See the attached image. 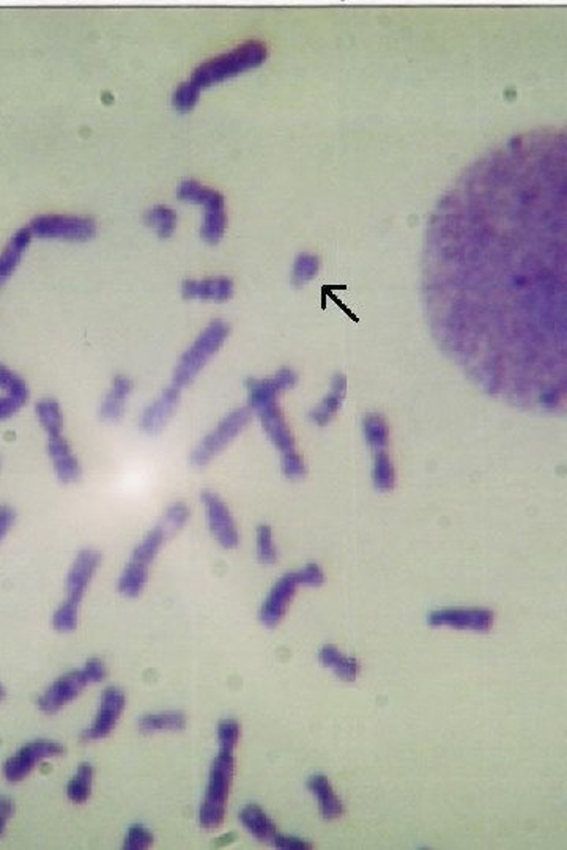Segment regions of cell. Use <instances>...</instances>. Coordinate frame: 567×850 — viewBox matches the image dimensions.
I'll return each mask as SVG.
<instances>
[{
	"instance_id": "obj_1",
	"label": "cell",
	"mask_w": 567,
	"mask_h": 850,
	"mask_svg": "<svg viewBox=\"0 0 567 850\" xmlns=\"http://www.w3.org/2000/svg\"><path fill=\"white\" fill-rule=\"evenodd\" d=\"M566 133L534 130L473 161L427 222L435 339L487 388L564 380Z\"/></svg>"
},
{
	"instance_id": "obj_2",
	"label": "cell",
	"mask_w": 567,
	"mask_h": 850,
	"mask_svg": "<svg viewBox=\"0 0 567 850\" xmlns=\"http://www.w3.org/2000/svg\"><path fill=\"white\" fill-rule=\"evenodd\" d=\"M268 49L262 41H246L243 45L233 48L232 51L210 58L200 63L194 69L191 82L198 85L202 90L205 87L219 84L222 80H230L239 74L261 67L267 60Z\"/></svg>"
},
{
	"instance_id": "obj_3",
	"label": "cell",
	"mask_w": 567,
	"mask_h": 850,
	"mask_svg": "<svg viewBox=\"0 0 567 850\" xmlns=\"http://www.w3.org/2000/svg\"><path fill=\"white\" fill-rule=\"evenodd\" d=\"M235 756L233 749H219V753L213 760L210 780L205 792V799L200 806V825L207 830H215L221 825L226 817L229 789L232 784Z\"/></svg>"
},
{
	"instance_id": "obj_4",
	"label": "cell",
	"mask_w": 567,
	"mask_h": 850,
	"mask_svg": "<svg viewBox=\"0 0 567 850\" xmlns=\"http://www.w3.org/2000/svg\"><path fill=\"white\" fill-rule=\"evenodd\" d=\"M227 337L229 324L222 320H213L180 357V363L177 364L174 372V386L182 389L185 386L191 385L198 372L205 367V364L224 345Z\"/></svg>"
},
{
	"instance_id": "obj_5",
	"label": "cell",
	"mask_w": 567,
	"mask_h": 850,
	"mask_svg": "<svg viewBox=\"0 0 567 850\" xmlns=\"http://www.w3.org/2000/svg\"><path fill=\"white\" fill-rule=\"evenodd\" d=\"M185 202L204 205L205 215L200 235L209 244L221 241L227 227L226 198L215 189L204 186L196 180H185L177 191Z\"/></svg>"
},
{
	"instance_id": "obj_6",
	"label": "cell",
	"mask_w": 567,
	"mask_h": 850,
	"mask_svg": "<svg viewBox=\"0 0 567 850\" xmlns=\"http://www.w3.org/2000/svg\"><path fill=\"white\" fill-rule=\"evenodd\" d=\"M250 420V409H233L232 413L226 416L215 430H211L200 441L198 448L194 449V452L191 453V463L196 466H205L210 463L211 459H215L218 453H221L235 440V437L244 430Z\"/></svg>"
},
{
	"instance_id": "obj_7",
	"label": "cell",
	"mask_w": 567,
	"mask_h": 850,
	"mask_svg": "<svg viewBox=\"0 0 567 850\" xmlns=\"http://www.w3.org/2000/svg\"><path fill=\"white\" fill-rule=\"evenodd\" d=\"M28 228L34 237L70 241H85L97 233V224L93 219L74 215L37 216Z\"/></svg>"
},
{
	"instance_id": "obj_8",
	"label": "cell",
	"mask_w": 567,
	"mask_h": 850,
	"mask_svg": "<svg viewBox=\"0 0 567 850\" xmlns=\"http://www.w3.org/2000/svg\"><path fill=\"white\" fill-rule=\"evenodd\" d=\"M62 754H65V749L60 743L51 742V740H37V742L27 743L15 756L6 760L4 765V775H5L6 781H23L38 762L62 756Z\"/></svg>"
},
{
	"instance_id": "obj_9",
	"label": "cell",
	"mask_w": 567,
	"mask_h": 850,
	"mask_svg": "<svg viewBox=\"0 0 567 850\" xmlns=\"http://www.w3.org/2000/svg\"><path fill=\"white\" fill-rule=\"evenodd\" d=\"M432 627L487 632L494 625V612L486 608H444L429 614Z\"/></svg>"
},
{
	"instance_id": "obj_10",
	"label": "cell",
	"mask_w": 567,
	"mask_h": 850,
	"mask_svg": "<svg viewBox=\"0 0 567 850\" xmlns=\"http://www.w3.org/2000/svg\"><path fill=\"white\" fill-rule=\"evenodd\" d=\"M125 706V693L122 692L120 688H113V686L106 688L102 693L97 717H95L91 728H87L82 732V740L89 742V740H100V738L108 737L117 725Z\"/></svg>"
},
{
	"instance_id": "obj_11",
	"label": "cell",
	"mask_w": 567,
	"mask_h": 850,
	"mask_svg": "<svg viewBox=\"0 0 567 850\" xmlns=\"http://www.w3.org/2000/svg\"><path fill=\"white\" fill-rule=\"evenodd\" d=\"M202 503L207 509L209 526L216 540L224 548H229V550L235 548L240 542L239 529L230 515V510L227 509V505H224V501L213 492H204Z\"/></svg>"
},
{
	"instance_id": "obj_12",
	"label": "cell",
	"mask_w": 567,
	"mask_h": 850,
	"mask_svg": "<svg viewBox=\"0 0 567 850\" xmlns=\"http://www.w3.org/2000/svg\"><path fill=\"white\" fill-rule=\"evenodd\" d=\"M89 684L85 677L84 671H71L63 675L62 677L52 684L40 697H38V707L46 714H54L60 710L63 706L71 703L73 699L80 696V693L84 690V686Z\"/></svg>"
},
{
	"instance_id": "obj_13",
	"label": "cell",
	"mask_w": 567,
	"mask_h": 850,
	"mask_svg": "<svg viewBox=\"0 0 567 850\" xmlns=\"http://www.w3.org/2000/svg\"><path fill=\"white\" fill-rule=\"evenodd\" d=\"M300 584V575H298V572L284 575L283 579H279L278 583L273 586V590H270V594H268L267 599L263 601V605H262V622L268 625V627L278 625V623L283 621L284 616H285L290 601L294 599L296 588H298Z\"/></svg>"
},
{
	"instance_id": "obj_14",
	"label": "cell",
	"mask_w": 567,
	"mask_h": 850,
	"mask_svg": "<svg viewBox=\"0 0 567 850\" xmlns=\"http://www.w3.org/2000/svg\"><path fill=\"white\" fill-rule=\"evenodd\" d=\"M102 561V556L95 550L80 551L67 579V590H69V599L67 601L80 607V600L84 597L85 590L89 588L93 575L97 572L98 566Z\"/></svg>"
},
{
	"instance_id": "obj_15",
	"label": "cell",
	"mask_w": 567,
	"mask_h": 850,
	"mask_svg": "<svg viewBox=\"0 0 567 850\" xmlns=\"http://www.w3.org/2000/svg\"><path fill=\"white\" fill-rule=\"evenodd\" d=\"M255 414L261 418L263 430L267 431L268 438L281 452L295 451V438L287 425V420L281 413L276 402H268L254 409Z\"/></svg>"
},
{
	"instance_id": "obj_16",
	"label": "cell",
	"mask_w": 567,
	"mask_h": 850,
	"mask_svg": "<svg viewBox=\"0 0 567 850\" xmlns=\"http://www.w3.org/2000/svg\"><path fill=\"white\" fill-rule=\"evenodd\" d=\"M180 391H182L180 388L172 385L154 403H150L147 409H144L141 422H139L142 430L147 431V433H158L159 430L165 429L170 416L174 414L177 407H178Z\"/></svg>"
},
{
	"instance_id": "obj_17",
	"label": "cell",
	"mask_w": 567,
	"mask_h": 850,
	"mask_svg": "<svg viewBox=\"0 0 567 850\" xmlns=\"http://www.w3.org/2000/svg\"><path fill=\"white\" fill-rule=\"evenodd\" d=\"M182 295L185 300L213 301L224 303L233 295V282L229 278L202 279V281H185L182 285Z\"/></svg>"
},
{
	"instance_id": "obj_18",
	"label": "cell",
	"mask_w": 567,
	"mask_h": 850,
	"mask_svg": "<svg viewBox=\"0 0 567 850\" xmlns=\"http://www.w3.org/2000/svg\"><path fill=\"white\" fill-rule=\"evenodd\" d=\"M48 452H49V457H51L52 465H54V470H56L57 477H59L60 481L65 482V483H70V482L78 481V479H80V462L74 457V453L71 452V448H70L69 441H67L62 435L49 437Z\"/></svg>"
},
{
	"instance_id": "obj_19",
	"label": "cell",
	"mask_w": 567,
	"mask_h": 850,
	"mask_svg": "<svg viewBox=\"0 0 567 850\" xmlns=\"http://www.w3.org/2000/svg\"><path fill=\"white\" fill-rule=\"evenodd\" d=\"M131 391H133V383L130 378L123 375H117L113 378L111 391L108 392V396L104 397L102 407H100V411H98L100 418L106 422L122 420V416L125 414L126 400Z\"/></svg>"
},
{
	"instance_id": "obj_20",
	"label": "cell",
	"mask_w": 567,
	"mask_h": 850,
	"mask_svg": "<svg viewBox=\"0 0 567 850\" xmlns=\"http://www.w3.org/2000/svg\"><path fill=\"white\" fill-rule=\"evenodd\" d=\"M32 232L30 228H19L15 235H13L12 239L8 241V244L5 246V250L0 252V287L6 282V279L12 276L15 270H16L19 261L23 259L24 252L28 248V244L32 241Z\"/></svg>"
},
{
	"instance_id": "obj_21",
	"label": "cell",
	"mask_w": 567,
	"mask_h": 850,
	"mask_svg": "<svg viewBox=\"0 0 567 850\" xmlns=\"http://www.w3.org/2000/svg\"><path fill=\"white\" fill-rule=\"evenodd\" d=\"M346 377L342 374L335 375L333 383H331V392H329L328 396L325 397L317 409H312L311 414H309L312 422L317 425L328 424L329 420L335 418L340 407H342V402H344V398H346Z\"/></svg>"
},
{
	"instance_id": "obj_22",
	"label": "cell",
	"mask_w": 567,
	"mask_h": 850,
	"mask_svg": "<svg viewBox=\"0 0 567 850\" xmlns=\"http://www.w3.org/2000/svg\"><path fill=\"white\" fill-rule=\"evenodd\" d=\"M307 788L317 797L318 808L325 819H337L344 813V806L339 797L333 791L331 782L324 775H314L307 781Z\"/></svg>"
},
{
	"instance_id": "obj_23",
	"label": "cell",
	"mask_w": 567,
	"mask_h": 850,
	"mask_svg": "<svg viewBox=\"0 0 567 850\" xmlns=\"http://www.w3.org/2000/svg\"><path fill=\"white\" fill-rule=\"evenodd\" d=\"M240 821L252 836L261 841H272L274 834H278L274 822L265 814L261 806H244L240 813Z\"/></svg>"
},
{
	"instance_id": "obj_24",
	"label": "cell",
	"mask_w": 567,
	"mask_h": 850,
	"mask_svg": "<svg viewBox=\"0 0 567 850\" xmlns=\"http://www.w3.org/2000/svg\"><path fill=\"white\" fill-rule=\"evenodd\" d=\"M187 726V717L178 710H166L147 714L139 720V728L144 732L182 731Z\"/></svg>"
},
{
	"instance_id": "obj_25",
	"label": "cell",
	"mask_w": 567,
	"mask_h": 850,
	"mask_svg": "<svg viewBox=\"0 0 567 850\" xmlns=\"http://www.w3.org/2000/svg\"><path fill=\"white\" fill-rule=\"evenodd\" d=\"M166 538H167V534L165 533V529L161 526L155 527L154 531H150L141 544L137 545L136 550L133 551L131 562L150 567L161 550V547L165 545Z\"/></svg>"
},
{
	"instance_id": "obj_26",
	"label": "cell",
	"mask_w": 567,
	"mask_h": 850,
	"mask_svg": "<svg viewBox=\"0 0 567 850\" xmlns=\"http://www.w3.org/2000/svg\"><path fill=\"white\" fill-rule=\"evenodd\" d=\"M37 416L43 429L48 431V437L62 435L63 414L60 405L54 398H43L35 407Z\"/></svg>"
},
{
	"instance_id": "obj_27",
	"label": "cell",
	"mask_w": 567,
	"mask_h": 850,
	"mask_svg": "<svg viewBox=\"0 0 567 850\" xmlns=\"http://www.w3.org/2000/svg\"><path fill=\"white\" fill-rule=\"evenodd\" d=\"M364 438L375 452L386 451L390 444V427L380 414H369L363 422Z\"/></svg>"
},
{
	"instance_id": "obj_28",
	"label": "cell",
	"mask_w": 567,
	"mask_h": 850,
	"mask_svg": "<svg viewBox=\"0 0 567 850\" xmlns=\"http://www.w3.org/2000/svg\"><path fill=\"white\" fill-rule=\"evenodd\" d=\"M148 579V567L131 562L125 567L119 579V590L126 597H137L141 594Z\"/></svg>"
},
{
	"instance_id": "obj_29",
	"label": "cell",
	"mask_w": 567,
	"mask_h": 850,
	"mask_svg": "<svg viewBox=\"0 0 567 850\" xmlns=\"http://www.w3.org/2000/svg\"><path fill=\"white\" fill-rule=\"evenodd\" d=\"M91 781H93V767L91 764H80L73 780L69 782L67 793L73 803H84L91 797Z\"/></svg>"
},
{
	"instance_id": "obj_30",
	"label": "cell",
	"mask_w": 567,
	"mask_h": 850,
	"mask_svg": "<svg viewBox=\"0 0 567 850\" xmlns=\"http://www.w3.org/2000/svg\"><path fill=\"white\" fill-rule=\"evenodd\" d=\"M145 222H147L148 226L154 227L156 233H158L159 239H169L177 227L176 211L169 208V207H165V205H158V207H154L152 210L147 211Z\"/></svg>"
},
{
	"instance_id": "obj_31",
	"label": "cell",
	"mask_w": 567,
	"mask_h": 850,
	"mask_svg": "<svg viewBox=\"0 0 567 850\" xmlns=\"http://www.w3.org/2000/svg\"><path fill=\"white\" fill-rule=\"evenodd\" d=\"M318 270H320V260H318L317 255L303 252V254L296 257L295 263H294L292 281H294L296 287H301V285H305V283L316 278Z\"/></svg>"
},
{
	"instance_id": "obj_32",
	"label": "cell",
	"mask_w": 567,
	"mask_h": 850,
	"mask_svg": "<svg viewBox=\"0 0 567 850\" xmlns=\"http://www.w3.org/2000/svg\"><path fill=\"white\" fill-rule=\"evenodd\" d=\"M0 389L5 392V396L16 397L24 403H27L28 396H30L27 383L4 364H0Z\"/></svg>"
},
{
	"instance_id": "obj_33",
	"label": "cell",
	"mask_w": 567,
	"mask_h": 850,
	"mask_svg": "<svg viewBox=\"0 0 567 850\" xmlns=\"http://www.w3.org/2000/svg\"><path fill=\"white\" fill-rule=\"evenodd\" d=\"M374 482L380 492H390L394 487V466L386 451L375 452Z\"/></svg>"
},
{
	"instance_id": "obj_34",
	"label": "cell",
	"mask_w": 567,
	"mask_h": 850,
	"mask_svg": "<svg viewBox=\"0 0 567 850\" xmlns=\"http://www.w3.org/2000/svg\"><path fill=\"white\" fill-rule=\"evenodd\" d=\"M200 89L198 85L193 84L191 80H187L180 84V87L174 91L172 95V104L174 108L178 109L180 112H189L196 108V104L198 102V98H200Z\"/></svg>"
},
{
	"instance_id": "obj_35",
	"label": "cell",
	"mask_w": 567,
	"mask_h": 850,
	"mask_svg": "<svg viewBox=\"0 0 567 850\" xmlns=\"http://www.w3.org/2000/svg\"><path fill=\"white\" fill-rule=\"evenodd\" d=\"M257 556L263 564H274L278 559V550L273 542L272 527L268 525L257 527Z\"/></svg>"
},
{
	"instance_id": "obj_36",
	"label": "cell",
	"mask_w": 567,
	"mask_h": 850,
	"mask_svg": "<svg viewBox=\"0 0 567 850\" xmlns=\"http://www.w3.org/2000/svg\"><path fill=\"white\" fill-rule=\"evenodd\" d=\"M189 518V509L183 503H176V505H170L169 509L166 510L165 520L159 525V526L165 529V533L167 534V537L174 536L177 531H180L185 523L187 522Z\"/></svg>"
},
{
	"instance_id": "obj_37",
	"label": "cell",
	"mask_w": 567,
	"mask_h": 850,
	"mask_svg": "<svg viewBox=\"0 0 567 850\" xmlns=\"http://www.w3.org/2000/svg\"><path fill=\"white\" fill-rule=\"evenodd\" d=\"M78 608L73 603L70 601H63L60 607L57 608V611L54 612V618H52V625L54 629L59 630V632H73L78 625Z\"/></svg>"
},
{
	"instance_id": "obj_38",
	"label": "cell",
	"mask_w": 567,
	"mask_h": 850,
	"mask_svg": "<svg viewBox=\"0 0 567 850\" xmlns=\"http://www.w3.org/2000/svg\"><path fill=\"white\" fill-rule=\"evenodd\" d=\"M154 845V834L148 832L145 825L142 823H134L128 828V834H126L125 845H123V849L125 850H145Z\"/></svg>"
},
{
	"instance_id": "obj_39",
	"label": "cell",
	"mask_w": 567,
	"mask_h": 850,
	"mask_svg": "<svg viewBox=\"0 0 567 850\" xmlns=\"http://www.w3.org/2000/svg\"><path fill=\"white\" fill-rule=\"evenodd\" d=\"M218 740H219V749H237L240 740V725L235 720H222L218 725Z\"/></svg>"
},
{
	"instance_id": "obj_40",
	"label": "cell",
	"mask_w": 567,
	"mask_h": 850,
	"mask_svg": "<svg viewBox=\"0 0 567 850\" xmlns=\"http://www.w3.org/2000/svg\"><path fill=\"white\" fill-rule=\"evenodd\" d=\"M281 466H283L284 476L289 479H300L306 474L305 460L301 459L300 453H296L295 451L283 453Z\"/></svg>"
},
{
	"instance_id": "obj_41",
	"label": "cell",
	"mask_w": 567,
	"mask_h": 850,
	"mask_svg": "<svg viewBox=\"0 0 567 850\" xmlns=\"http://www.w3.org/2000/svg\"><path fill=\"white\" fill-rule=\"evenodd\" d=\"M333 669H335L336 675L339 679L352 682V680L357 679L358 673H359V664H358L357 658L344 657L342 655V658Z\"/></svg>"
},
{
	"instance_id": "obj_42",
	"label": "cell",
	"mask_w": 567,
	"mask_h": 850,
	"mask_svg": "<svg viewBox=\"0 0 567 850\" xmlns=\"http://www.w3.org/2000/svg\"><path fill=\"white\" fill-rule=\"evenodd\" d=\"M272 841L278 849L284 850H309L314 847L311 843H307L305 839L296 838V836H287V834H276Z\"/></svg>"
},
{
	"instance_id": "obj_43",
	"label": "cell",
	"mask_w": 567,
	"mask_h": 850,
	"mask_svg": "<svg viewBox=\"0 0 567 850\" xmlns=\"http://www.w3.org/2000/svg\"><path fill=\"white\" fill-rule=\"evenodd\" d=\"M298 575H300L301 584H306V586H322L325 581V573L317 564H307L305 568L298 570Z\"/></svg>"
},
{
	"instance_id": "obj_44",
	"label": "cell",
	"mask_w": 567,
	"mask_h": 850,
	"mask_svg": "<svg viewBox=\"0 0 567 850\" xmlns=\"http://www.w3.org/2000/svg\"><path fill=\"white\" fill-rule=\"evenodd\" d=\"M82 671H84L85 677L89 680V684L102 682V680H104V677H106V675H108L106 666H104L102 660H98V658H91V660H89V662L84 664Z\"/></svg>"
},
{
	"instance_id": "obj_45",
	"label": "cell",
	"mask_w": 567,
	"mask_h": 850,
	"mask_svg": "<svg viewBox=\"0 0 567 850\" xmlns=\"http://www.w3.org/2000/svg\"><path fill=\"white\" fill-rule=\"evenodd\" d=\"M24 405H26V403L16 398V397H0V422L13 418L19 409H23Z\"/></svg>"
},
{
	"instance_id": "obj_46",
	"label": "cell",
	"mask_w": 567,
	"mask_h": 850,
	"mask_svg": "<svg viewBox=\"0 0 567 850\" xmlns=\"http://www.w3.org/2000/svg\"><path fill=\"white\" fill-rule=\"evenodd\" d=\"M340 658H342V653H340L339 649L333 646V644H326V646L322 647L320 652H318V660H320V664L326 666V668H335Z\"/></svg>"
},
{
	"instance_id": "obj_47",
	"label": "cell",
	"mask_w": 567,
	"mask_h": 850,
	"mask_svg": "<svg viewBox=\"0 0 567 850\" xmlns=\"http://www.w3.org/2000/svg\"><path fill=\"white\" fill-rule=\"evenodd\" d=\"M13 813H15V806H13L12 800L0 795V836L5 834L6 823L12 819Z\"/></svg>"
},
{
	"instance_id": "obj_48",
	"label": "cell",
	"mask_w": 567,
	"mask_h": 850,
	"mask_svg": "<svg viewBox=\"0 0 567 850\" xmlns=\"http://www.w3.org/2000/svg\"><path fill=\"white\" fill-rule=\"evenodd\" d=\"M15 523V510L8 505L0 507V540L5 537L6 533L12 529Z\"/></svg>"
},
{
	"instance_id": "obj_49",
	"label": "cell",
	"mask_w": 567,
	"mask_h": 850,
	"mask_svg": "<svg viewBox=\"0 0 567 850\" xmlns=\"http://www.w3.org/2000/svg\"><path fill=\"white\" fill-rule=\"evenodd\" d=\"M4 697H5V690H4V686L0 685V701H2Z\"/></svg>"
}]
</instances>
